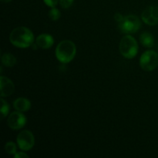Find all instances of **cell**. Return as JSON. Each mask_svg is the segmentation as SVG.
Masks as SVG:
<instances>
[{
	"mask_svg": "<svg viewBox=\"0 0 158 158\" xmlns=\"http://www.w3.org/2000/svg\"><path fill=\"white\" fill-rule=\"evenodd\" d=\"M56 57L62 63H69L75 58L77 47L71 40H63L56 48Z\"/></svg>",
	"mask_w": 158,
	"mask_h": 158,
	"instance_id": "2",
	"label": "cell"
},
{
	"mask_svg": "<svg viewBox=\"0 0 158 158\" xmlns=\"http://www.w3.org/2000/svg\"><path fill=\"white\" fill-rule=\"evenodd\" d=\"M35 43L39 48L42 49H48L52 47L54 44V39L48 33H43L38 35Z\"/></svg>",
	"mask_w": 158,
	"mask_h": 158,
	"instance_id": "10",
	"label": "cell"
},
{
	"mask_svg": "<svg viewBox=\"0 0 158 158\" xmlns=\"http://www.w3.org/2000/svg\"><path fill=\"white\" fill-rule=\"evenodd\" d=\"M2 2H11L12 0H1Z\"/></svg>",
	"mask_w": 158,
	"mask_h": 158,
	"instance_id": "21",
	"label": "cell"
},
{
	"mask_svg": "<svg viewBox=\"0 0 158 158\" xmlns=\"http://www.w3.org/2000/svg\"><path fill=\"white\" fill-rule=\"evenodd\" d=\"M120 52L124 58L133 59L137 55L138 52V43L132 35H124L121 39L119 46Z\"/></svg>",
	"mask_w": 158,
	"mask_h": 158,
	"instance_id": "3",
	"label": "cell"
},
{
	"mask_svg": "<svg viewBox=\"0 0 158 158\" xmlns=\"http://www.w3.org/2000/svg\"><path fill=\"white\" fill-rule=\"evenodd\" d=\"M17 146L18 145H16L12 141L7 142L5 145V151L7 154L14 156L17 153Z\"/></svg>",
	"mask_w": 158,
	"mask_h": 158,
	"instance_id": "14",
	"label": "cell"
},
{
	"mask_svg": "<svg viewBox=\"0 0 158 158\" xmlns=\"http://www.w3.org/2000/svg\"><path fill=\"white\" fill-rule=\"evenodd\" d=\"M2 63L6 67H12L17 63V60L15 56L10 52H6L2 55L1 57Z\"/></svg>",
	"mask_w": 158,
	"mask_h": 158,
	"instance_id": "13",
	"label": "cell"
},
{
	"mask_svg": "<svg viewBox=\"0 0 158 158\" xmlns=\"http://www.w3.org/2000/svg\"><path fill=\"white\" fill-rule=\"evenodd\" d=\"M140 66L144 71L154 70L158 66V53L154 50H147L140 58Z\"/></svg>",
	"mask_w": 158,
	"mask_h": 158,
	"instance_id": "5",
	"label": "cell"
},
{
	"mask_svg": "<svg viewBox=\"0 0 158 158\" xmlns=\"http://www.w3.org/2000/svg\"><path fill=\"white\" fill-rule=\"evenodd\" d=\"M59 1H60V0H43L45 4L51 8L56 7V6H57V4H58Z\"/></svg>",
	"mask_w": 158,
	"mask_h": 158,
	"instance_id": "18",
	"label": "cell"
},
{
	"mask_svg": "<svg viewBox=\"0 0 158 158\" xmlns=\"http://www.w3.org/2000/svg\"><path fill=\"white\" fill-rule=\"evenodd\" d=\"M48 16L52 21H56V20H58L61 17V12H60V11L58 9L53 7L49 11V12H48Z\"/></svg>",
	"mask_w": 158,
	"mask_h": 158,
	"instance_id": "16",
	"label": "cell"
},
{
	"mask_svg": "<svg viewBox=\"0 0 158 158\" xmlns=\"http://www.w3.org/2000/svg\"><path fill=\"white\" fill-rule=\"evenodd\" d=\"M73 2L74 0H60L59 2H60V6L63 9H68V8H69L72 6Z\"/></svg>",
	"mask_w": 158,
	"mask_h": 158,
	"instance_id": "17",
	"label": "cell"
},
{
	"mask_svg": "<svg viewBox=\"0 0 158 158\" xmlns=\"http://www.w3.org/2000/svg\"><path fill=\"white\" fill-rule=\"evenodd\" d=\"M0 87H1V97H7L12 95L15 90L14 83L8 77L1 76L0 77Z\"/></svg>",
	"mask_w": 158,
	"mask_h": 158,
	"instance_id": "9",
	"label": "cell"
},
{
	"mask_svg": "<svg viewBox=\"0 0 158 158\" xmlns=\"http://www.w3.org/2000/svg\"><path fill=\"white\" fill-rule=\"evenodd\" d=\"M124 17L123 16V15L120 13H116L114 15V19H115L116 22H117L118 23H120L123 20Z\"/></svg>",
	"mask_w": 158,
	"mask_h": 158,
	"instance_id": "20",
	"label": "cell"
},
{
	"mask_svg": "<svg viewBox=\"0 0 158 158\" xmlns=\"http://www.w3.org/2000/svg\"><path fill=\"white\" fill-rule=\"evenodd\" d=\"M33 32L27 27L19 26L14 29L9 34V41L13 46L21 49L29 48L34 43Z\"/></svg>",
	"mask_w": 158,
	"mask_h": 158,
	"instance_id": "1",
	"label": "cell"
},
{
	"mask_svg": "<svg viewBox=\"0 0 158 158\" xmlns=\"http://www.w3.org/2000/svg\"><path fill=\"white\" fill-rule=\"evenodd\" d=\"M27 119L26 116L23 114V112L15 111L11 113L7 120V124L10 129L17 131L20 130L26 124Z\"/></svg>",
	"mask_w": 158,
	"mask_h": 158,
	"instance_id": "7",
	"label": "cell"
},
{
	"mask_svg": "<svg viewBox=\"0 0 158 158\" xmlns=\"http://www.w3.org/2000/svg\"><path fill=\"white\" fill-rule=\"evenodd\" d=\"M13 106L15 110L19 112H26L31 108V102L24 97H19L13 102Z\"/></svg>",
	"mask_w": 158,
	"mask_h": 158,
	"instance_id": "11",
	"label": "cell"
},
{
	"mask_svg": "<svg viewBox=\"0 0 158 158\" xmlns=\"http://www.w3.org/2000/svg\"><path fill=\"white\" fill-rule=\"evenodd\" d=\"M141 19L145 24L149 26L158 25V6L147 7L142 12Z\"/></svg>",
	"mask_w": 158,
	"mask_h": 158,
	"instance_id": "8",
	"label": "cell"
},
{
	"mask_svg": "<svg viewBox=\"0 0 158 158\" xmlns=\"http://www.w3.org/2000/svg\"><path fill=\"white\" fill-rule=\"evenodd\" d=\"M16 143L19 148L22 151H30L35 144V138L31 131L28 130L21 131L17 135Z\"/></svg>",
	"mask_w": 158,
	"mask_h": 158,
	"instance_id": "6",
	"label": "cell"
},
{
	"mask_svg": "<svg viewBox=\"0 0 158 158\" xmlns=\"http://www.w3.org/2000/svg\"><path fill=\"white\" fill-rule=\"evenodd\" d=\"M140 42L144 47L151 48L154 45V38L151 32H143L140 35Z\"/></svg>",
	"mask_w": 158,
	"mask_h": 158,
	"instance_id": "12",
	"label": "cell"
},
{
	"mask_svg": "<svg viewBox=\"0 0 158 158\" xmlns=\"http://www.w3.org/2000/svg\"><path fill=\"white\" fill-rule=\"evenodd\" d=\"M14 157L15 158H28L29 157V155H28L27 154H26L25 152L20 151V152H17L16 154L14 155Z\"/></svg>",
	"mask_w": 158,
	"mask_h": 158,
	"instance_id": "19",
	"label": "cell"
},
{
	"mask_svg": "<svg viewBox=\"0 0 158 158\" xmlns=\"http://www.w3.org/2000/svg\"><path fill=\"white\" fill-rule=\"evenodd\" d=\"M9 112V105L7 102L2 97L1 99V119H4Z\"/></svg>",
	"mask_w": 158,
	"mask_h": 158,
	"instance_id": "15",
	"label": "cell"
},
{
	"mask_svg": "<svg viewBox=\"0 0 158 158\" xmlns=\"http://www.w3.org/2000/svg\"><path fill=\"white\" fill-rule=\"evenodd\" d=\"M141 22L135 15H128L124 17L123 21L119 23L120 31L125 34L135 33L140 29Z\"/></svg>",
	"mask_w": 158,
	"mask_h": 158,
	"instance_id": "4",
	"label": "cell"
}]
</instances>
